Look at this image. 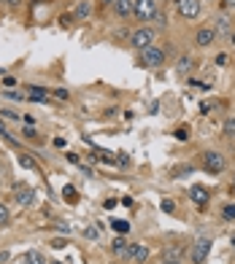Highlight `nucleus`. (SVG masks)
<instances>
[{"instance_id":"17","label":"nucleus","mask_w":235,"mask_h":264,"mask_svg":"<svg viewBox=\"0 0 235 264\" xmlns=\"http://www.w3.org/2000/svg\"><path fill=\"white\" fill-rule=\"evenodd\" d=\"M25 264H46V259H43L41 251H27L25 253Z\"/></svg>"},{"instance_id":"31","label":"nucleus","mask_w":235,"mask_h":264,"mask_svg":"<svg viewBox=\"0 0 235 264\" xmlns=\"http://www.w3.org/2000/svg\"><path fill=\"white\" fill-rule=\"evenodd\" d=\"M162 210H165V213H173V210H176V202H173V200H162Z\"/></svg>"},{"instance_id":"36","label":"nucleus","mask_w":235,"mask_h":264,"mask_svg":"<svg viewBox=\"0 0 235 264\" xmlns=\"http://www.w3.org/2000/svg\"><path fill=\"white\" fill-rule=\"evenodd\" d=\"M103 207H106V210H111V207H116V200H106V202H103Z\"/></svg>"},{"instance_id":"42","label":"nucleus","mask_w":235,"mask_h":264,"mask_svg":"<svg viewBox=\"0 0 235 264\" xmlns=\"http://www.w3.org/2000/svg\"><path fill=\"white\" fill-rule=\"evenodd\" d=\"M103 3H116V0H103Z\"/></svg>"},{"instance_id":"9","label":"nucleus","mask_w":235,"mask_h":264,"mask_svg":"<svg viewBox=\"0 0 235 264\" xmlns=\"http://www.w3.org/2000/svg\"><path fill=\"white\" fill-rule=\"evenodd\" d=\"M190 200H192L197 207H203L205 202H208V189L200 186V183H195V186L190 189Z\"/></svg>"},{"instance_id":"46","label":"nucleus","mask_w":235,"mask_h":264,"mask_svg":"<svg viewBox=\"0 0 235 264\" xmlns=\"http://www.w3.org/2000/svg\"><path fill=\"white\" fill-rule=\"evenodd\" d=\"M38 3H41V0H38Z\"/></svg>"},{"instance_id":"19","label":"nucleus","mask_w":235,"mask_h":264,"mask_svg":"<svg viewBox=\"0 0 235 264\" xmlns=\"http://www.w3.org/2000/svg\"><path fill=\"white\" fill-rule=\"evenodd\" d=\"M190 68H192V57H181V60H178V65H176L178 75H186V73H190Z\"/></svg>"},{"instance_id":"18","label":"nucleus","mask_w":235,"mask_h":264,"mask_svg":"<svg viewBox=\"0 0 235 264\" xmlns=\"http://www.w3.org/2000/svg\"><path fill=\"white\" fill-rule=\"evenodd\" d=\"M62 197H65V200H68L70 205H76V202H79V194H76V189H73L70 183H65V186H62Z\"/></svg>"},{"instance_id":"26","label":"nucleus","mask_w":235,"mask_h":264,"mask_svg":"<svg viewBox=\"0 0 235 264\" xmlns=\"http://www.w3.org/2000/svg\"><path fill=\"white\" fill-rule=\"evenodd\" d=\"M114 159H116V165H119V167H130V156L125 154V151H116V156H114Z\"/></svg>"},{"instance_id":"13","label":"nucleus","mask_w":235,"mask_h":264,"mask_svg":"<svg viewBox=\"0 0 235 264\" xmlns=\"http://www.w3.org/2000/svg\"><path fill=\"white\" fill-rule=\"evenodd\" d=\"M92 14V6H89V0H79L76 8H73V16L76 19H87Z\"/></svg>"},{"instance_id":"43","label":"nucleus","mask_w":235,"mask_h":264,"mask_svg":"<svg viewBox=\"0 0 235 264\" xmlns=\"http://www.w3.org/2000/svg\"><path fill=\"white\" fill-rule=\"evenodd\" d=\"M230 243H232V248H235V234H232V240H230Z\"/></svg>"},{"instance_id":"35","label":"nucleus","mask_w":235,"mask_h":264,"mask_svg":"<svg viewBox=\"0 0 235 264\" xmlns=\"http://www.w3.org/2000/svg\"><path fill=\"white\" fill-rule=\"evenodd\" d=\"M122 205H125V207H133V197H122V200H119Z\"/></svg>"},{"instance_id":"15","label":"nucleus","mask_w":235,"mask_h":264,"mask_svg":"<svg viewBox=\"0 0 235 264\" xmlns=\"http://www.w3.org/2000/svg\"><path fill=\"white\" fill-rule=\"evenodd\" d=\"M16 162H19L25 170H38V162H35L30 154H25V151H19V154H16Z\"/></svg>"},{"instance_id":"41","label":"nucleus","mask_w":235,"mask_h":264,"mask_svg":"<svg viewBox=\"0 0 235 264\" xmlns=\"http://www.w3.org/2000/svg\"><path fill=\"white\" fill-rule=\"evenodd\" d=\"M230 43H232V46H235V30H232V33H230Z\"/></svg>"},{"instance_id":"5","label":"nucleus","mask_w":235,"mask_h":264,"mask_svg":"<svg viewBox=\"0 0 235 264\" xmlns=\"http://www.w3.org/2000/svg\"><path fill=\"white\" fill-rule=\"evenodd\" d=\"M119 256L125 259V261H135V264H144V261L149 259V248H146V245H138V243H130L127 248L119 253Z\"/></svg>"},{"instance_id":"21","label":"nucleus","mask_w":235,"mask_h":264,"mask_svg":"<svg viewBox=\"0 0 235 264\" xmlns=\"http://www.w3.org/2000/svg\"><path fill=\"white\" fill-rule=\"evenodd\" d=\"M0 138H3L8 146H19V143H16V138H11V132L6 129V124H3V121H0Z\"/></svg>"},{"instance_id":"3","label":"nucleus","mask_w":235,"mask_h":264,"mask_svg":"<svg viewBox=\"0 0 235 264\" xmlns=\"http://www.w3.org/2000/svg\"><path fill=\"white\" fill-rule=\"evenodd\" d=\"M157 11H159L157 0H135V6H133V16L140 19V22H152Z\"/></svg>"},{"instance_id":"4","label":"nucleus","mask_w":235,"mask_h":264,"mask_svg":"<svg viewBox=\"0 0 235 264\" xmlns=\"http://www.w3.org/2000/svg\"><path fill=\"white\" fill-rule=\"evenodd\" d=\"M165 62V51L157 49V46H146V49H140V65H146V68H162Z\"/></svg>"},{"instance_id":"16","label":"nucleus","mask_w":235,"mask_h":264,"mask_svg":"<svg viewBox=\"0 0 235 264\" xmlns=\"http://www.w3.org/2000/svg\"><path fill=\"white\" fill-rule=\"evenodd\" d=\"M195 173V167L192 165H178V167H173L171 170V175L173 178H186V175H192Z\"/></svg>"},{"instance_id":"40","label":"nucleus","mask_w":235,"mask_h":264,"mask_svg":"<svg viewBox=\"0 0 235 264\" xmlns=\"http://www.w3.org/2000/svg\"><path fill=\"white\" fill-rule=\"evenodd\" d=\"M0 261H8V253L3 251V253H0Z\"/></svg>"},{"instance_id":"25","label":"nucleus","mask_w":235,"mask_h":264,"mask_svg":"<svg viewBox=\"0 0 235 264\" xmlns=\"http://www.w3.org/2000/svg\"><path fill=\"white\" fill-rule=\"evenodd\" d=\"M127 245H130V240H125V237H116V240H114V245H111V248H114V253H122V251L127 248Z\"/></svg>"},{"instance_id":"6","label":"nucleus","mask_w":235,"mask_h":264,"mask_svg":"<svg viewBox=\"0 0 235 264\" xmlns=\"http://www.w3.org/2000/svg\"><path fill=\"white\" fill-rule=\"evenodd\" d=\"M208 251H211V240H208V237H200V240H195L192 251H190V259H192V264H203L205 259H208Z\"/></svg>"},{"instance_id":"38","label":"nucleus","mask_w":235,"mask_h":264,"mask_svg":"<svg viewBox=\"0 0 235 264\" xmlns=\"http://www.w3.org/2000/svg\"><path fill=\"white\" fill-rule=\"evenodd\" d=\"M222 6L224 8H235V0H222Z\"/></svg>"},{"instance_id":"44","label":"nucleus","mask_w":235,"mask_h":264,"mask_svg":"<svg viewBox=\"0 0 235 264\" xmlns=\"http://www.w3.org/2000/svg\"><path fill=\"white\" fill-rule=\"evenodd\" d=\"M52 264H62V261H52Z\"/></svg>"},{"instance_id":"32","label":"nucleus","mask_w":235,"mask_h":264,"mask_svg":"<svg viewBox=\"0 0 235 264\" xmlns=\"http://www.w3.org/2000/svg\"><path fill=\"white\" fill-rule=\"evenodd\" d=\"M0 113H3V116H6V119H22V116H19V113H14V111H8V108H3V111H0Z\"/></svg>"},{"instance_id":"39","label":"nucleus","mask_w":235,"mask_h":264,"mask_svg":"<svg viewBox=\"0 0 235 264\" xmlns=\"http://www.w3.org/2000/svg\"><path fill=\"white\" fill-rule=\"evenodd\" d=\"M162 264H181V261H178V259H165Z\"/></svg>"},{"instance_id":"28","label":"nucleus","mask_w":235,"mask_h":264,"mask_svg":"<svg viewBox=\"0 0 235 264\" xmlns=\"http://www.w3.org/2000/svg\"><path fill=\"white\" fill-rule=\"evenodd\" d=\"M173 135H176V140H186V138H190V127H178Z\"/></svg>"},{"instance_id":"7","label":"nucleus","mask_w":235,"mask_h":264,"mask_svg":"<svg viewBox=\"0 0 235 264\" xmlns=\"http://www.w3.org/2000/svg\"><path fill=\"white\" fill-rule=\"evenodd\" d=\"M203 11V3L200 0H178V14L184 19H197Z\"/></svg>"},{"instance_id":"22","label":"nucleus","mask_w":235,"mask_h":264,"mask_svg":"<svg viewBox=\"0 0 235 264\" xmlns=\"http://www.w3.org/2000/svg\"><path fill=\"white\" fill-rule=\"evenodd\" d=\"M111 226H114V232H119V234H125V232H130V221H122V219H116V221H111Z\"/></svg>"},{"instance_id":"1","label":"nucleus","mask_w":235,"mask_h":264,"mask_svg":"<svg viewBox=\"0 0 235 264\" xmlns=\"http://www.w3.org/2000/svg\"><path fill=\"white\" fill-rule=\"evenodd\" d=\"M224 167H227L224 154H219V151H203V170L205 173L219 175V173H224Z\"/></svg>"},{"instance_id":"8","label":"nucleus","mask_w":235,"mask_h":264,"mask_svg":"<svg viewBox=\"0 0 235 264\" xmlns=\"http://www.w3.org/2000/svg\"><path fill=\"white\" fill-rule=\"evenodd\" d=\"M33 197H35V192H33L27 183H16V186H14V200L19 202L22 207H30V205H33Z\"/></svg>"},{"instance_id":"27","label":"nucleus","mask_w":235,"mask_h":264,"mask_svg":"<svg viewBox=\"0 0 235 264\" xmlns=\"http://www.w3.org/2000/svg\"><path fill=\"white\" fill-rule=\"evenodd\" d=\"M222 129H224V135H227V138H235V119H227Z\"/></svg>"},{"instance_id":"14","label":"nucleus","mask_w":235,"mask_h":264,"mask_svg":"<svg viewBox=\"0 0 235 264\" xmlns=\"http://www.w3.org/2000/svg\"><path fill=\"white\" fill-rule=\"evenodd\" d=\"M30 92H27V97H30L33 102H46V97H49V92H46L43 87H27Z\"/></svg>"},{"instance_id":"11","label":"nucleus","mask_w":235,"mask_h":264,"mask_svg":"<svg viewBox=\"0 0 235 264\" xmlns=\"http://www.w3.org/2000/svg\"><path fill=\"white\" fill-rule=\"evenodd\" d=\"M216 41V33L211 30V27H203V30H197V35H195V46H211Z\"/></svg>"},{"instance_id":"29","label":"nucleus","mask_w":235,"mask_h":264,"mask_svg":"<svg viewBox=\"0 0 235 264\" xmlns=\"http://www.w3.org/2000/svg\"><path fill=\"white\" fill-rule=\"evenodd\" d=\"M3 94H6L8 100H25V94H22V92H14V89H6Z\"/></svg>"},{"instance_id":"20","label":"nucleus","mask_w":235,"mask_h":264,"mask_svg":"<svg viewBox=\"0 0 235 264\" xmlns=\"http://www.w3.org/2000/svg\"><path fill=\"white\" fill-rule=\"evenodd\" d=\"M8 221H11V210H8V205L0 202V229H3V226H8Z\"/></svg>"},{"instance_id":"10","label":"nucleus","mask_w":235,"mask_h":264,"mask_svg":"<svg viewBox=\"0 0 235 264\" xmlns=\"http://www.w3.org/2000/svg\"><path fill=\"white\" fill-rule=\"evenodd\" d=\"M211 30H214L216 35H227V33H232V19H230L227 14L216 16V22H214V27H211Z\"/></svg>"},{"instance_id":"2","label":"nucleus","mask_w":235,"mask_h":264,"mask_svg":"<svg viewBox=\"0 0 235 264\" xmlns=\"http://www.w3.org/2000/svg\"><path fill=\"white\" fill-rule=\"evenodd\" d=\"M154 35H157V30L154 27H140V30H135L133 35H130V46L133 49H146V46H154Z\"/></svg>"},{"instance_id":"33","label":"nucleus","mask_w":235,"mask_h":264,"mask_svg":"<svg viewBox=\"0 0 235 264\" xmlns=\"http://www.w3.org/2000/svg\"><path fill=\"white\" fill-rule=\"evenodd\" d=\"M54 94H57L60 100H68V97H70V92H68V89H54Z\"/></svg>"},{"instance_id":"24","label":"nucleus","mask_w":235,"mask_h":264,"mask_svg":"<svg viewBox=\"0 0 235 264\" xmlns=\"http://www.w3.org/2000/svg\"><path fill=\"white\" fill-rule=\"evenodd\" d=\"M152 22L157 24V30H162V27H168V16H165L162 11H157V14H154V19H152Z\"/></svg>"},{"instance_id":"23","label":"nucleus","mask_w":235,"mask_h":264,"mask_svg":"<svg viewBox=\"0 0 235 264\" xmlns=\"http://www.w3.org/2000/svg\"><path fill=\"white\" fill-rule=\"evenodd\" d=\"M222 219L224 221H235V205H224L222 207Z\"/></svg>"},{"instance_id":"30","label":"nucleus","mask_w":235,"mask_h":264,"mask_svg":"<svg viewBox=\"0 0 235 264\" xmlns=\"http://www.w3.org/2000/svg\"><path fill=\"white\" fill-rule=\"evenodd\" d=\"M84 237H87V240H95L98 237V229H95V226H87V229H84Z\"/></svg>"},{"instance_id":"45","label":"nucleus","mask_w":235,"mask_h":264,"mask_svg":"<svg viewBox=\"0 0 235 264\" xmlns=\"http://www.w3.org/2000/svg\"><path fill=\"white\" fill-rule=\"evenodd\" d=\"M232 189H235V178H232Z\"/></svg>"},{"instance_id":"37","label":"nucleus","mask_w":235,"mask_h":264,"mask_svg":"<svg viewBox=\"0 0 235 264\" xmlns=\"http://www.w3.org/2000/svg\"><path fill=\"white\" fill-rule=\"evenodd\" d=\"M216 65H227V54H219V57H216Z\"/></svg>"},{"instance_id":"12","label":"nucleus","mask_w":235,"mask_h":264,"mask_svg":"<svg viewBox=\"0 0 235 264\" xmlns=\"http://www.w3.org/2000/svg\"><path fill=\"white\" fill-rule=\"evenodd\" d=\"M133 6H135V0H116V3H114V11L122 19H127L130 14H133Z\"/></svg>"},{"instance_id":"34","label":"nucleus","mask_w":235,"mask_h":264,"mask_svg":"<svg viewBox=\"0 0 235 264\" xmlns=\"http://www.w3.org/2000/svg\"><path fill=\"white\" fill-rule=\"evenodd\" d=\"M54 248H65V245H68V240H62V237H54Z\"/></svg>"}]
</instances>
